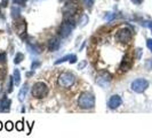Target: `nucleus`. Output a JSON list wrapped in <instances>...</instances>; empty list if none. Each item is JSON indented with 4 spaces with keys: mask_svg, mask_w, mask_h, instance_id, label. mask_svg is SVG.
<instances>
[{
    "mask_svg": "<svg viewBox=\"0 0 152 138\" xmlns=\"http://www.w3.org/2000/svg\"><path fill=\"white\" fill-rule=\"evenodd\" d=\"M136 52H137V59H140V58H141V55H142V50H141V48H137L136 50Z\"/></svg>",
    "mask_w": 152,
    "mask_h": 138,
    "instance_id": "obj_30",
    "label": "nucleus"
},
{
    "mask_svg": "<svg viewBox=\"0 0 152 138\" xmlns=\"http://www.w3.org/2000/svg\"><path fill=\"white\" fill-rule=\"evenodd\" d=\"M85 66H86V61H83L81 63H79V65H78V69L85 68Z\"/></svg>",
    "mask_w": 152,
    "mask_h": 138,
    "instance_id": "obj_29",
    "label": "nucleus"
},
{
    "mask_svg": "<svg viewBox=\"0 0 152 138\" xmlns=\"http://www.w3.org/2000/svg\"><path fill=\"white\" fill-rule=\"evenodd\" d=\"M148 27H149V28L151 29V31H152V22H151V21H150V22H148Z\"/></svg>",
    "mask_w": 152,
    "mask_h": 138,
    "instance_id": "obj_33",
    "label": "nucleus"
},
{
    "mask_svg": "<svg viewBox=\"0 0 152 138\" xmlns=\"http://www.w3.org/2000/svg\"><path fill=\"white\" fill-rule=\"evenodd\" d=\"M25 1H26V0H14V2L17 4V5H24Z\"/></svg>",
    "mask_w": 152,
    "mask_h": 138,
    "instance_id": "obj_27",
    "label": "nucleus"
},
{
    "mask_svg": "<svg viewBox=\"0 0 152 138\" xmlns=\"http://www.w3.org/2000/svg\"><path fill=\"white\" fill-rule=\"evenodd\" d=\"M0 91H1V84H0Z\"/></svg>",
    "mask_w": 152,
    "mask_h": 138,
    "instance_id": "obj_35",
    "label": "nucleus"
},
{
    "mask_svg": "<svg viewBox=\"0 0 152 138\" xmlns=\"http://www.w3.org/2000/svg\"><path fill=\"white\" fill-rule=\"evenodd\" d=\"M132 1H133L135 5H141V4L143 2V0H132Z\"/></svg>",
    "mask_w": 152,
    "mask_h": 138,
    "instance_id": "obj_31",
    "label": "nucleus"
},
{
    "mask_svg": "<svg viewBox=\"0 0 152 138\" xmlns=\"http://www.w3.org/2000/svg\"><path fill=\"white\" fill-rule=\"evenodd\" d=\"M78 106L81 109H91L95 106V97L91 92H83L78 98Z\"/></svg>",
    "mask_w": 152,
    "mask_h": 138,
    "instance_id": "obj_1",
    "label": "nucleus"
},
{
    "mask_svg": "<svg viewBox=\"0 0 152 138\" xmlns=\"http://www.w3.org/2000/svg\"><path fill=\"white\" fill-rule=\"evenodd\" d=\"M23 60H24V55H23V53L18 52V53L15 55V60H14V62H15L16 65H17V63H21Z\"/></svg>",
    "mask_w": 152,
    "mask_h": 138,
    "instance_id": "obj_17",
    "label": "nucleus"
},
{
    "mask_svg": "<svg viewBox=\"0 0 152 138\" xmlns=\"http://www.w3.org/2000/svg\"><path fill=\"white\" fill-rule=\"evenodd\" d=\"M132 37H133V32L129 28H121L115 35V39L120 43H124V44L129 43Z\"/></svg>",
    "mask_w": 152,
    "mask_h": 138,
    "instance_id": "obj_5",
    "label": "nucleus"
},
{
    "mask_svg": "<svg viewBox=\"0 0 152 138\" xmlns=\"http://www.w3.org/2000/svg\"><path fill=\"white\" fill-rule=\"evenodd\" d=\"M39 66H40V62H39V61L33 62V63H32V67H31V68H32V69H36V68H38Z\"/></svg>",
    "mask_w": 152,
    "mask_h": 138,
    "instance_id": "obj_26",
    "label": "nucleus"
},
{
    "mask_svg": "<svg viewBox=\"0 0 152 138\" xmlns=\"http://www.w3.org/2000/svg\"><path fill=\"white\" fill-rule=\"evenodd\" d=\"M75 21H73V19L72 17H65V21L62 23L61 27H60V36H61L62 38H66L70 36V33L72 32L73 30V28H75Z\"/></svg>",
    "mask_w": 152,
    "mask_h": 138,
    "instance_id": "obj_2",
    "label": "nucleus"
},
{
    "mask_svg": "<svg viewBox=\"0 0 152 138\" xmlns=\"http://www.w3.org/2000/svg\"><path fill=\"white\" fill-rule=\"evenodd\" d=\"M121 102H122L121 97L118 96V94H114V96H112L110 98L109 102H107V106L111 108V109H115V108H118L121 105Z\"/></svg>",
    "mask_w": 152,
    "mask_h": 138,
    "instance_id": "obj_8",
    "label": "nucleus"
},
{
    "mask_svg": "<svg viewBox=\"0 0 152 138\" xmlns=\"http://www.w3.org/2000/svg\"><path fill=\"white\" fill-rule=\"evenodd\" d=\"M70 56H71V55H65V56H63V58H61V59H58L57 61L55 62V65H60V63H62V62L68 61V60H70Z\"/></svg>",
    "mask_w": 152,
    "mask_h": 138,
    "instance_id": "obj_19",
    "label": "nucleus"
},
{
    "mask_svg": "<svg viewBox=\"0 0 152 138\" xmlns=\"http://www.w3.org/2000/svg\"><path fill=\"white\" fill-rule=\"evenodd\" d=\"M70 63H76L77 62V55L76 54H72L71 56H70V60H69Z\"/></svg>",
    "mask_w": 152,
    "mask_h": 138,
    "instance_id": "obj_21",
    "label": "nucleus"
},
{
    "mask_svg": "<svg viewBox=\"0 0 152 138\" xmlns=\"http://www.w3.org/2000/svg\"><path fill=\"white\" fill-rule=\"evenodd\" d=\"M1 129H2V123L0 122V130H1Z\"/></svg>",
    "mask_w": 152,
    "mask_h": 138,
    "instance_id": "obj_34",
    "label": "nucleus"
},
{
    "mask_svg": "<svg viewBox=\"0 0 152 138\" xmlns=\"http://www.w3.org/2000/svg\"><path fill=\"white\" fill-rule=\"evenodd\" d=\"M146 46L152 53V39H146Z\"/></svg>",
    "mask_w": 152,
    "mask_h": 138,
    "instance_id": "obj_23",
    "label": "nucleus"
},
{
    "mask_svg": "<svg viewBox=\"0 0 152 138\" xmlns=\"http://www.w3.org/2000/svg\"><path fill=\"white\" fill-rule=\"evenodd\" d=\"M7 1H8V0H2V2H1V5H2L4 7H6V6H7Z\"/></svg>",
    "mask_w": 152,
    "mask_h": 138,
    "instance_id": "obj_32",
    "label": "nucleus"
},
{
    "mask_svg": "<svg viewBox=\"0 0 152 138\" xmlns=\"http://www.w3.org/2000/svg\"><path fill=\"white\" fill-rule=\"evenodd\" d=\"M15 29H16V31H17V33L23 38V37H24V33L26 32V23H25V21L22 20L20 23H17L15 25Z\"/></svg>",
    "mask_w": 152,
    "mask_h": 138,
    "instance_id": "obj_11",
    "label": "nucleus"
},
{
    "mask_svg": "<svg viewBox=\"0 0 152 138\" xmlns=\"http://www.w3.org/2000/svg\"><path fill=\"white\" fill-rule=\"evenodd\" d=\"M149 88V82L144 78H137L132 83V90L137 93H142Z\"/></svg>",
    "mask_w": 152,
    "mask_h": 138,
    "instance_id": "obj_6",
    "label": "nucleus"
},
{
    "mask_svg": "<svg viewBox=\"0 0 152 138\" xmlns=\"http://www.w3.org/2000/svg\"><path fill=\"white\" fill-rule=\"evenodd\" d=\"M6 130L7 131H10L12 129H13V123L10 122V121H8V122H6Z\"/></svg>",
    "mask_w": 152,
    "mask_h": 138,
    "instance_id": "obj_20",
    "label": "nucleus"
},
{
    "mask_svg": "<svg viewBox=\"0 0 152 138\" xmlns=\"http://www.w3.org/2000/svg\"><path fill=\"white\" fill-rule=\"evenodd\" d=\"M13 82H14V78L13 77H8V82H7V91L8 93L13 91Z\"/></svg>",
    "mask_w": 152,
    "mask_h": 138,
    "instance_id": "obj_16",
    "label": "nucleus"
},
{
    "mask_svg": "<svg viewBox=\"0 0 152 138\" xmlns=\"http://www.w3.org/2000/svg\"><path fill=\"white\" fill-rule=\"evenodd\" d=\"M5 76H6V69L1 68L0 69V79H2Z\"/></svg>",
    "mask_w": 152,
    "mask_h": 138,
    "instance_id": "obj_25",
    "label": "nucleus"
},
{
    "mask_svg": "<svg viewBox=\"0 0 152 138\" xmlns=\"http://www.w3.org/2000/svg\"><path fill=\"white\" fill-rule=\"evenodd\" d=\"M77 9H78V7H77L76 4H66L64 9H63V12L65 14V17H72L76 14Z\"/></svg>",
    "mask_w": 152,
    "mask_h": 138,
    "instance_id": "obj_9",
    "label": "nucleus"
},
{
    "mask_svg": "<svg viewBox=\"0 0 152 138\" xmlns=\"http://www.w3.org/2000/svg\"><path fill=\"white\" fill-rule=\"evenodd\" d=\"M130 66H132V60L129 59L128 55H126V56L122 59V62H121V65H120V69H121L122 71H127V70H129Z\"/></svg>",
    "mask_w": 152,
    "mask_h": 138,
    "instance_id": "obj_13",
    "label": "nucleus"
},
{
    "mask_svg": "<svg viewBox=\"0 0 152 138\" xmlns=\"http://www.w3.org/2000/svg\"><path fill=\"white\" fill-rule=\"evenodd\" d=\"M10 100L7 99V98H2L1 101H0V112L5 113V112H9L10 109Z\"/></svg>",
    "mask_w": 152,
    "mask_h": 138,
    "instance_id": "obj_12",
    "label": "nucleus"
},
{
    "mask_svg": "<svg viewBox=\"0 0 152 138\" xmlns=\"http://www.w3.org/2000/svg\"><path fill=\"white\" fill-rule=\"evenodd\" d=\"M13 78H14V83L16 85H20V83H21V73H20L18 69L14 70V76H13Z\"/></svg>",
    "mask_w": 152,
    "mask_h": 138,
    "instance_id": "obj_15",
    "label": "nucleus"
},
{
    "mask_svg": "<svg viewBox=\"0 0 152 138\" xmlns=\"http://www.w3.org/2000/svg\"><path fill=\"white\" fill-rule=\"evenodd\" d=\"M110 81H111V75L109 73H107V71L101 73L99 76H97V79H96L97 84L103 86V88H107V84L110 83Z\"/></svg>",
    "mask_w": 152,
    "mask_h": 138,
    "instance_id": "obj_7",
    "label": "nucleus"
},
{
    "mask_svg": "<svg viewBox=\"0 0 152 138\" xmlns=\"http://www.w3.org/2000/svg\"><path fill=\"white\" fill-rule=\"evenodd\" d=\"M16 129H17V130H20V131H22L23 130V122L22 121H20V122H17L16 123Z\"/></svg>",
    "mask_w": 152,
    "mask_h": 138,
    "instance_id": "obj_22",
    "label": "nucleus"
},
{
    "mask_svg": "<svg viewBox=\"0 0 152 138\" xmlns=\"http://www.w3.org/2000/svg\"><path fill=\"white\" fill-rule=\"evenodd\" d=\"M75 75H72L71 73H62L57 78V83L61 88H70L75 84Z\"/></svg>",
    "mask_w": 152,
    "mask_h": 138,
    "instance_id": "obj_4",
    "label": "nucleus"
},
{
    "mask_svg": "<svg viewBox=\"0 0 152 138\" xmlns=\"http://www.w3.org/2000/svg\"><path fill=\"white\" fill-rule=\"evenodd\" d=\"M73 1H77V0H73Z\"/></svg>",
    "mask_w": 152,
    "mask_h": 138,
    "instance_id": "obj_36",
    "label": "nucleus"
},
{
    "mask_svg": "<svg viewBox=\"0 0 152 138\" xmlns=\"http://www.w3.org/2000/svg\"><path fill=\"white\" fill-rule=\"evenodd\" d=\"M60 45H61V42L58 38H52L49 42H48V50L50 52H55L60 48Z\"/></svg>",
    "mask_w": 152,
    "mask_h": 138,
    "instance_id": "obj_10",
    "label": "nucleus"
},
{
    "mask_svg": "<svg viewBox=\"0 0 152 138\" xmlns=\"http://www.w3.org/2000/svg\"><path fill=\"white\" fill-rule=\"evenodd\" d=\"M84 1L88 7H91V5H93V1H94V0H84Z\"/></svg>",
    "mask_w": 152,
    "mask_h": 138,
    "instance_id": "obj_28",
    "label": "nucleus"
},
{
    "mask_svg": "<svg viewBox=\"0 0 152 138\" xmlns=\"http://www.w3.org/2000/svg\"><path fill=\"white\" fill-rule=\"evenodd\" d=\"M6 62V54L0 53V63H5Z\"/></svg>",
    "mask_w": 152,
    "mask_h": 138,
    "instance_id": "obj_24",
    "label": "nucleus"
},
{
    "mask_svg": "<svg viewBox=\"0 0 152 138\" xmlns=\"http://www.w3.org/2000/svg\"><path fill=\"white\" fill-rule=\"evenodd\" d=\"M18 14H20V8H17V6H14L12 8V16L16 19V17H18Z\"/></svg>",
    "mask_w": 152,
    "mask_h": 138,
    "instance_id": "obj_18",
    "label": "nucleus"
},
{
    "mask_svg": "<svg viewBox=\"0 0 152 138\" xmlns=\"http://www.w3.org/2000/svg\"><path fill=\"white\" fill-rule=\"evenodd\" d=\"M47 94H48V86H47L46 83L37 82V83L33 84V86H32V96L34 98L41 99V98H45Z\"/></svg>",
    "mask_w": 152,
    "mask_h": 138,
    "instance_id": "obj_3",
    "label": "nucleus"
},
{
    "mask_svg": "<svg viewBox=\"0 0 152 138\" xmlns=\"http://www.w3.org/2000/svg\"><path fill=\"white\" fill-rule=\"evenodd\" d=\"M28 91H29V85L25 83V84L21 88L20 93H18V100H20L21 102H22V101H24L25 97H26V94H28Z\"/></svg>",
    "mask_w": 152,
    "mask_h": 138,
    "instance_id": "obj_14",
    "label": "nucleus"
}]
</instances>
